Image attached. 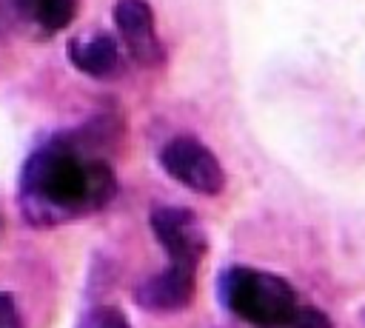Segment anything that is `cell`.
<instances>
[{
    "mask_svg": "<svg viewBox=\"0 0 365 328\" xmlns=\"http://www.w3.org/2000/svg\"><path fill=\"white\" fill-rule=\"evenodd\" d=\"M117 194L111 163L77 137H51L37 145L20 171L17 205L29 225L51 228L97 214Z\"/></svg>",
    "mask_w": 365,
    "mask_h": 328,
    "instance_id": "6da1fadb",
    "label": "cell"
},
{
    "mask_svg": "<svg viewBox=\"0 0 365 328\" xmlns=\"http://www.w3.org/2000/svg\"><path fill=\"white\" fill-rule=\"evenodd\" d=\"M217 294L234 317L259 328H288L294 311L299 308L297 291L285 277L251 265L225 268Z\"/></svg>",
    "mask_w": 365,
    "mask_h": 328,
    "instance_id": "7a4b0ae2",
    "label": "cell"
},
{
    "mask_svg": "<svg viewBox=\"0 0 365 328\" xmlns=\"http://www.w3.org/2000/svg\"><path fill=\"white\" fill-rule=\"evenodd\" d=\"M160 165L171 180H177L194 194L217 197L225 188V171L217 154L208 145H202L197 137L188 134L171 137L160 148Z\"/></svg>",
    "mask_w": 365,
    "mask_h": 328,
    "instance_id": "3957f363",
    "label": "cell"
},
{
    "mask_svg": "<svg viewBox=\"0 0 365 328\" xmlns=\"http://www.w3.org/2000/svg\"><path fill=\"white\" fill-rule=\"evenodd\" d=\"M148 222H151L157 242L163 245V251L168 257V265L197 271V265L208 248V237H205L197 214L188 208H177V205H160L151 211Z\"/></svg>",
    "mask_w": 365,
    "mask_h": 328,
    "instance_id": "277c9868",
    "label": "cell"
},
{
    "mask_svg": "<svg viewBox=\"0 0 365 328\" xmlns=\"http://www.w3.org/2000/svg\"><path fill=\"white\" fill-rule=\"evenodd\" d=\"M114 26H117V34L134 63H140V66L163 63L165 48L157 34L154 11L145 0H117L114 3Z\"/></svg>",
    "mask_w": 365,
    "mask_h": 328,
    "instance_id": "5b68a950",
    "label": "cell"
},
{
    "mask_svg": "<svg viewBox=\"0 0 365 328\" xmlns=\"http://www.w3.org/2000/svg\"><path fill=\"white\" fill-rule=\"evenodd\" d=\"M194 285H197V271L194 268H180V265H165L160 274L143 280L134 291V299L140 308L154 311V314H174L188 308L194 299Z\"/></svg>",
    "mask_w": 365,
    "mask_h": 328,
    "instance_id": "8992f818",
    "label": "cell"
},
{
    "mask_svg": "<svg viewBox=\"0 0 365 328\" xmlns=\"http://www.w3.org/2000/svg\"><path fill=\"white\" fill-rule=\"evenodd\" d=\"M66 51H68V60L74 63V68H80L83 74H88L94 80H108L120 71V43L106 31L74 37V40H68Z\"/></svg>",
    "mask_w": 365,
    "mask_h": 328,
    "instance_id": "52a82bcc",
    "label": "cell"
},
{
    "mask_svg": "<svg viewBox=\"0 0 365 328\" xmlns=\"http://www.w3.org/2000/svg\"><path fill=\"white\" fill-rule=\"evenodd\" d=\"M11 9L37 34H57L71 26L77 0H11Z\"/></svg>",
    "mask_w": 365,
    "mask_h": 328,
    "instance_id": "ba28073f",
    "label": "cell"
},
{
    "mask_svg": "<svg viewBox=\"0 0 365 328\" xmlns=\"http://www.w3.org/2000/svg\"><path fill=\"white\" fill-rule=\"evenodd\" d=\"M77 328H131L128 317L114 305H97L86 311L77 322Z\"/></svg>",
    "mask_w": 365,
    "mask_h": 328,
    "instance_id": "9c48e42d",
    "label": "cell"
},
{
    "mask_svg": "<svg viewBox=\"0 0 365 328\" xmlns=\"http://www.w3.org/2000/svg\"><path fill=\"white\" fill-rule=\"evenodd\" d=\"M288 328H334L331 319L325 317V311L314 308V305H299L288 322Z\"/></svg>",
    "mask_w": 365,
    "mask_h": 328,
    "instance_id": "30bf717a",
    "label": "cell"
},
{
    "mask_svg": "<svg viewBox=\"0 0 365 328\" xmlns=\"http://www.w3.org/2000/svg\"><path fill=\"white\" fill-rule=\"evenodd\" d=\"M0 328H23V319L17 314L14 299L3 291H0Z\"/></svg>",
    "mask_w": 365,
    "mask_h": 328,
    "instance_id": "8fae6325",
    "label": "cell"
}]
</instances>
